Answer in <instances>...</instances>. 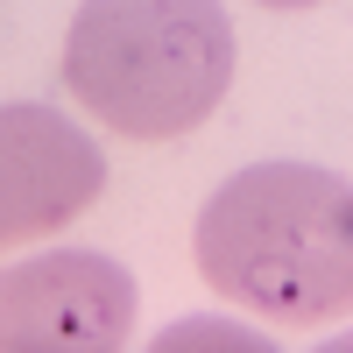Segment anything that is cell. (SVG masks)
I'll use <instances>...</instances> for the list:
<instances>
[{"instance_id":"1","label":"cell","mask_w":353,"mask_h":353,"mask_svg":"<svg viewBox=\"0 0 353 353\" xmlns=\"http://www.w3.org/2000/svg\"><path fill=\"white\" fill-rule=\"evenodd\" d=\"M198 276L269 325L353 311V176L325 163H248L205 198Z\"/></svg>"},{"instance_id":"2","label":"cell","mask_w":353,"mask_h":353,"mask_svg":"<svg viewBox=\"0 0 353 353\" xmlns=\"http://www.w3.org/2000/svg\"><path fill=\"white\" fill-rule=\"evenodd\" d=\"M233 21L219 0H85L64 36V85L113 134L170 141L219 106Z\"/></svg>"},{"instance_id":"3","label":"cell","mask_w":353,"mask_h":353,"mask_svg":"<svg viewBox=\"0 0 353 353\" xmlns=\"http://www.w3.org/2000/svg\"><path fill=\"white\" fill-rule=\"evenodd\" d=\"M134 332V276L113 254L57 248L14 261L0 283V346L8 353H113Z\"/></svg>"},{"instance_id":"4","label":"cell","mask_w":353,"mask_h":353,"mask_svg":"<svg viewBox=\"0 0 353 353\" xmlns=\"http://www.w3.org/2000/svg\"><path fill=\"white\" fill-rule=\"evenodd\" d=\"M99 184H106V156L78 121L36 99L0 106V241L8 248L85 212Z\"/></svg>"},{"instance_id":"5","label":"cell","mask_w":353,"mask_h":353,"mask_svg":"<svg viewBox=\"0 0 353 353\" xmlns=\"http://www.w3.org/2000/svg\"><path fill=\"white\" fill-rule=\"evenodd\" d=\"M269 346V339H248V332H233V325H219V318H191V325H176V332H163V346Z\"/></svg>"},{"instance_id":"6","label":"cell","mask_w":353,"mask_h":353,"mask_svg":"<svg viewBox=\"0 0 353 353\" xmlns=\"http://www.w3.org/2000/svg\"><path fill=\"white\" fill-rule=\"evenodd\" d=\"M261 8H318V0H261Z\"/></svg>"}]
</instances>
